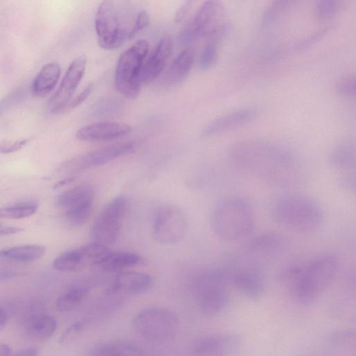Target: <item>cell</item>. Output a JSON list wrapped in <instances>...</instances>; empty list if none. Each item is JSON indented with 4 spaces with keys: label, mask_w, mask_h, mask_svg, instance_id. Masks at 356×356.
<instances>
[{
    "label": "cell",
    "mask_w": 356,
    "mask_h": 356,
    "mask_svg": "<svg viewBox=\"0 0 356 356\" xmlns=\"http://www.w3.org/2000/svg\"><path fill=\"white\" fill-rule=\"evenodd\" d=\"M148 49V42L140 40L122 52L118 58L114 73L115 87L127 98H136L140 92L139 76Z\"/></svg>",
    "instance_id": "7"
},
{
    "label": "cell",
    "mask_w": 356,
    "mask_h": 356,
    "mask_svg": "<svg viewBox=\"0 0 356 356\" xmlns=\"http://www.w3.org/2000/svg\"><path fill=\"white\" fill-rule=\"evenodd\" d=\"M140 255L130 252L110 251L97 266L106 271H117L136 266L142 262Z\"/></svg>",
    "instance_id": "25"
},
{
    "label": "cell",
    "mask_w": 356,
    "mask_h": 356,
    "mask_svg": "<svg viewBox=\"0 0 356 356\" xmlns=\"http://www.w3.org/2000/svg\"><path fill=\"white\" fill-rule=\"evenodd\" d=\"M217 47L214 41L207 43L202 49L200 58V65L202 70L211 68L216 61Z\"/></svg>",
    "instance_id": "35"
},
{
    "label": "cell",
    "mask_w": 356,
    "mask_h": 356,
    "mask_svg": "<svg viewBox=\"0 0 356 356\" xmlns=\"http://www.w3.org/2000/svg\"><path fill=\"white\" fill-rule=\"evenodd\" d=\"M356 334L353 329L336 331L328 337V343L338 349L355 348Z\"/></svg>",
    "instance_id": "33"
},
{
    "label": "cell",
    "mask_w": 356,
    "mask_h": 356,
    "mask_svg": "<svg viewBox=\"0 0 356 356\" xmlns=\"http://www.w3.org/2000/svg\"><path fill=\"white\" fill-rule=\"evenodd\" d=\"M60 75V67L57 63L44 65L32 82V95L39 97L48 95L56 86Z\"/></svg>",
    "instance_id": "21"
},
{
    "label": "cell",
    "mask_w": 356,
    "mask_h": 356,
    "mask_svg": "<svg viewBox=\"0 0 356 356\" xmlns=\"http://www.w3.org/2000/svg\"><path fill=\"white\" fill-rule=\"evenodd\" d=\"M23 231V228L6 225L0 222V236L13 234Z\"/></svg>",
    "instance_id": "43"
},
{
    "label": "cell",
    "mask_w": 356,
    "mask_h": 356,
    "mask_svg": "<svg viewBox=\"0 0 356 356\" xmlns=\"http://www.w3.org/2000/svg\"><path fill=\"white\" fill-rule=\"evenodd\" d=\"M188 222L184 212L177 207L165 205L158 208L152 218V234L156 241L172 245L182 240Z\"/></svg>",
    "instance_id": "11"
},
{
    "label": "cell",
    "mask_w": 356,
    "mask_h": 356,
    "mask_svg": "<svg viewBox=\"0 0 356 356\" xmlns=\"http://www.w3.org/2000/svg\"><path fill=\"white\" fill-rule=\"evenodd\" d=\"M86 325L83 322H75L69 326L63 332L59 338V343L67 344L74 340L85 329Z\"/></svg>",
    "instance_id": "38"
},
{
    "label": "cell",
    "mask_w": 356,
    "mask_h": 356,
    "mask_svg": "<svg viewBox=\"0 0 356 356\" xmlns=\"http://www.w3.org/2000/svg\"><path fill=\"white\" fill-rule=\"evenodd\" d=\"M56 326V321L54 317L40 315L35 316L28 323L27 332L35 339H47L53 335Z\"/></svg>",
    "instance_id": "29"
},
{
    "label": "cell",
    "mask_w": 356,
    "mask_h": 356,
    "mask_svg": "<svg viewBox=\"0 0 356 356\" xmlns=\"http://www.w3.org/2000/svg\"><path fill=\"white\" fill-rule=\"evenodd\" d=\"M211 227L219 238L232 241L250 234L254 227V214L250 203L233 197L220 203L211 218Z\"/></svg>",
    "instance_id": "3"
},
{
    "label": "cell",
    "mask_w": 356,
    "mask_h": 356,
    "mask_svg": "<svg viewBox=\"0 0 356 356\" xmlns=\"http://www.w3.org/2000/svg\"><path fill=\"white\" fill-rule=\"evenodd\" d=\"M86 65V58L83 56H77L70 63L58 89L49 101L52 113H60L71 99L84 74Z\"/></svg>",
    "instance_id": "13"
},
{
    "label": "cell",
    "mask_w": 356,
    "mask_h": 356,
    "mask_svg": "<svg viewBox=\"0 0 356 356\" xmlns=\"http://www.w3.org/2000/svg\"><path fill=\"white\" fill-rule=\"evenodd\" d=\"M271 216L275 222L299 232H312L323 222L321 207L312 199L301 195L280 198L273 206Z\"/></svg>",
    "instance_id": "2"
},
{
    "label": "cell",
    "mask_w": 356,
    "mask_h": 356,
    "mask_svg": "<svg viewBox=\"0 0 356 356\" xmlns=\"http://www.w3.org/2000/svg\"><path fill=\"white\" fill-rule=\"evenodd\" d=\"M338 266V259L333 255L314 259L303 268L299 284L292 296L304 304L314 302L334 280Z\"/></svg>",
    "instance_id": "6"
},
{
    "label": "cell",
    "mask_w": 356,
    "mask_h": 356,
    "mask_svg": "<svg viewBox=\"0 0 356 356\" xmlns=\"http://www.w3.org/2000/svg\"><path fill=\"white\" fill-rule=\"evenodd\" d=\"M34 202H22L0 208V218L21 219L29 217L38 210Z\"/></svg>",
    "instance_id": "32"
},
{
    "label": "cell",
    "mask_w": 356,
    "mask_h": 356,
    "mask_svg": "<svg viewBox=\"0 0 356 356\" xmlns=\"http://www.w3.org/2000/svg\"><path fill=\"white\" fill-rule=\"evenodd\" d=\"M331 164L334 168L346 172H354L356 165V149L353 143L343 142L337 145L330 156Z\"/></svg>",
    "instance_id": "24"
},
{
    "label": "cell",
    "mask_w": 356,
    "mask_h": 356,
    "mask_svg": "<svg viewBox=\"0 0 356 356\" xmlns=\"http://www.w3.org/2000/svg\"><path fill=\"white\" fill-rule=\"evenodd\" d=\"M172 47L173 42L170 37H164L159 41L143 63L139 76L141 86L151 83L159 75L172 53Z\"/></svg>",
    "instance_id": "16"
},
{
    "label": "cell",
    "mask_w": 356,
    "mask_h": 356,
    "mask_svg": "<svg viewBox=\"0 0 356 356\" xmlns=\"http://www.w3.org/2000/svg\"><path fill=\"white\" fill-rule=\"evenodd\" d=\"M152 277L146 273L127 271L118 273L107 289L108 293L135 295L150 289Z\"/></svg>",
    "instance_id": "17"
},
{
    "label": "cell",
    "mask_w": 356,
    "mask_h": 356,
    "mask_svg": "<svg viewBox=\"0 0 356 356\" xmlns=\"http://www.w3.org/2000/svg\"><path fill=\"white\" fill-rule=\"evenodd\" d=\"M95 196L93 188L88 184H81L62 193L57 198V204L67 210L88 204H92Z\"/></svg>",
    "instance_id": "23"
},
{
    "label": "cell",
    "mask_w": 356,
    "mask_h": 356,
    "mask_svg": "<svg viewBox=\"0 0 356 356\" xmlns=\"http://www.w3.org/2000/svg\"><path fill=\"white\" fill-rule=\"evenodd\" d=\"M195 58L192 47L185 48L174 60L168 69L165 83L168 86L177 85L184 81L189 74Z\"/></svg>",
    "instance_id": "22"
},
{
    "label": "cell",
    "mask_w": 356,
    "mask_h": 356,
    "mask_svg": "<svg viewBox=\"0 0 356 356\" xmlns=\"http://www.w3.org/2000/svg\"><path fill=\"white\" fill-rule=\"evenodd\" d=\"M92 206V204H88L67 210L65 213V220L72 226H81L88 220Z\"/></svg>",
    "instance_id": "34"
},
{
    "label": "cell",
    "mask_w": 356,
    "mask_h": 356,
    "mask_svg": "<svg viewBox=\"0 0 356 356\" xmlns=\"http://www.w3.org/2000/svg\"><path fill=\"white\" fill-rule=\"evenodd\" d=\"M242 345L240 336L231 333L209 334L198 337L191 345L197 355H227L237 351Z\"/></svg>",
    "instance_id": "14"
},
{
    "label": "cell",
    "mask_w": 356,
    "mask_h": 356,
    "mask_svg": "<svg viewBox=\"0 0 356 356\" xmlns=\"http://www.w3.org/2000/svg\"><path fill=\"white\" fill-rule=\"evenodd\" d=\"M11 349L8 345L0 343V355H8L10 354Z\"/></svg>",
    "instance_id": "45"
},
{
    "label": "cell",
    "mask_w": 356,
    "mask_h": 356,
    "mask_svg": "<svg viewBox=\"0 0 356 356\" xmlns=\"http://www.w3.org/2000/svg\"><path fill=\"white\" fill-rule=\"evenodd\" d=\"M134 149V144L130 142L104 147L72 159L65 165V170L79 172L98 167L133 152Z\"/></svg>",
    "instance_id": "12"
},
{
    "label": "cell",
    "mask_w": 356,
    "mask_h": 356,
    "mask_svg": "<svg viewBox=\"0 0 356 356\" xmlns=\"http://www.w3.org/2000/svg\"><path fill=\"white\" fill-rule=\"evenodd\" d=\"M230 273L222 268L203 271L194 280L193 292L200 310L206 315L222 312L229 300Z\"/></svg>",
    "instance_id": "4"
},
{
    "label": "cell",
    "mask_w": 356,
    "mask_h": 356,
    "mask_svg": "<svg viewBox=\"0 0 356 356\" xmlns=\"http://www.w3.org/2000/svg\"><path fill=\"white\" fill-rule=\"evenodd\" d=\"M259 114V110L253 107L230 112L211 121L204 129L202 136L211 137L243 127L254 121Z\"/></svg>",
    "instance_id": "15"
},
{
    "label": "cell",
    "mask_w": 356,
    "mask_h": 356,
    "mask_svg": "<svg viewBox=\"0 0 356 356\" xmlns=\"http://www.w3.org/2000/svg\"><path fill=\"white\" fill-rule=\"evenodd\" d=\"M133 327L137 335L147 342L163 344L174 339L179 330V321L172 310L152 307L135 316Z\"/></svg>",
    "instance_id": "5"
},
{
    "label": "cell",
    "mask_w": 356,
    "mask_h": 356,
    "mask_svg": "<svg viewBox=\"0 0 356 356\" xmlns=\"http://www.w3.org/2000/svg\"><path fill=\"white\" fill-rule=\"evenodd\" d=\"M302 271L303 267L297 264L284 266L277 273V281L293 295L299 284Z\"/></svg>",
    "instance_id": "31"
},
{
    "label": "cell",
    "mask_w": 356,
    "mask_h": 356,
    "mask_svg": "<svg viewBox=\"0 0 356 356\" xmlns=\"http://www.w3.org/2000/svg\"><path fill=\"white\" fill-rule=\"evenodd\" d=\"M230 284L247 298L260 299L266 291V283L262 276L253 270H242L230 273Z\"/></svg>",
    "instance_id": "19"
},
{
    "label": "cell",
    "mask_w": 356,
    "mask_h": 356,
    "mask_svg": "<svg viewBox=\"0 0 356 356\" xmlns=\"http://www.w3.org/2000/svg\"><path fill=\"white\" fill-rule=\"evenodd\" d=\"M97 42L106 50L115 49L129 38V30L120 23L113 0H103L95 17Z\"/></svg>",
    "instance_id": "10"
},
{
    "label": "cell",
    "mask_w": 356,
    "mask_h": 356,
    "mask_svg": "<svg viewBox=\"0 0 356 356\" xmlns=\"http://www.w3.org/2000/svg\"><path fill=\"white\" fill-rule=\"evenodd\" d=\"M45 252V247L41 245H22L0 250V257L8 260L29 262L41 258Z\"/></svg>",
    "instance_id": "26"
},
{
    "label": "cell",
    "mask_w": 356,
    "mask_h": 356,
    "mask_svg": "<svg viewBox=\"0 0 356 356\" xmlns=\"http://www.w3.org/2000/svg\"><path fill=\"white\" fill-rule=\"evenodd\" d=\"M7 321V314L1 307H0V331L6 326Z\"/></svg>",
    "instance_id": "44"
},
{
    "label": "cell",
    "mask_w": 356,
    "mask_h": 356,
    "mask_svg": "<svg viewBox=\"0 0 356 356\" xmlns=\"http://www.w3.org/2000/svg\"><path fill=\"white\" fill-rule=\"evenodd\" d=\"M92 90V85H88L79 95L70 99L63 108L60 113L72 109L83 102L90 95Z\"/></svg>",
    "instance_id": "40"
},
{
    "label": "cell",
    "mask_w": 356,
    "mask_h": 356,
    "mask_svg": "<svg viewBox=\"0 0 356 356\" xmlns=\"http://www.w3.org/2000/svg\"><path fill=\"white\" fill-rule=\"evenodd\" d=\"M73 179H74L73 177H67V178H65V179H64L63 180H60L56 184H55L54 188H59L60 186H63V185H65V184L72 181Z\"/></svg>",
    "instance_id": "47"
},
{
    "label": "cell",
    "mask_w": 356,
    "mask_h": 356,
    "mask_svg": "<svg viewBox=\"0 0 356 356\" xmlns=\"http://www.w3.org/2000/svg\"><path fill=\"white\" fill-rule=\"evenodd\" d=\"M87 265L90 264L81 246L63 252L53 261V267L60 271H74Z\"/></svg>",
    "instance_id": "28"
},
{
    "label": "cell",
    "mask_w": 356,
    "mask_h": 356,
    "mask_svg": "<svg viewBox=\"0 0 356 356\" xmlns=\"http://www.w3.org/2000/svg\"><path fill=\"white\" fill-rule=\"evenodd\" d=\"M343 0H318L316 14L323 19L332 17L339 10Z\"/></svg>",
    "instance_id": "36"
},
{
    "label": "cell",
    "mask_w": 356,
    "mask_h": 356,
    "mask_svg": "<svg viewBox=\"0 0 356 356\" xmlns=\"http://www.w3.org/2000/svg\"><path fill=\"white\" fill-rule=\"evenodd\" d=\"M89 289L85 286H74L59 296L56 307L61 312H69L76 307L87 296Z\"/></svg>",
    "instance_id": "30"
},
{
    "label": "cell",
    "mask_w": 356,
    "mask_h": 356,
    "mask_svg": "<svg viewBox=\"0 0 356 356\" xmlns=\"http://www.w3.org/2000/svg\"><path fill=\"white\" fill-rule=\"evenodd\" d=\"M95 356L143 355V350L128 341H115L103 343L95 347L91 352Z\"/></svg>",
    "instance_id": "27"
},
{
    "label": "cell",
    "mask_w": 356,
    "mask_h": 356,
    "mask_svg": "<svg viewBox=\"0 0 356 356\" xmlns=\"http://www.w3.org/2000/svg\"><path fill=\"white\" fill-rule=\"evenodd\" d=\"M131 127L116 122H103L83 127L76 132V137L83 141L99 142L111 140L128 134Z\"/></svg>",
    "instance_id": "18"
},
{
    "label": "cell",
    "mask_w": 356,
    "mask_h": 356,
    "mask_svg": "<svg viewBox=\"0 0 356 356\" xmlns=\"http://www.w3.org/2000/svg\"><path fill=\"white\" fill-rule=\"evenodd\" d=\"M17 355H38L37 351L33 348H28L21 350L20 352L16 353Z\"/></svg>",
    "instance_id": "46"
},
{
    "label": "cell",
    "mask_w": 356,
    "mask_h": 356,
    "mask_svg": "<svg viewBox=\"0 0 356 356\" xmlns=\"http://www.w3.org/2000/svg\"><path fill=\"white\" fill-rule=\"evenodd\" d=\"M229 156L238 168L269 181H281L295 168L293 156L268 141L240 142L231 149Z\"/></svg>",
    "instance_id": "1"
},
{
    "label": "cell",
    "mask_w": 356,
    "mask_h": 356,
    "mask_svg": "<svg viewBox=\"0 0 356 356\" xmlns=\"http://www.w3.org/2000/svg\"><path fill=\"white\" fill-rule=\"evenodd\" d=\"M127 206V198L123 195H119L110 200L103 207L90 231L92 241L107 246L117 240L120 233Z\"/></svg>",
    "instance_id": "9"
},
{
    "label": "cell",
    "mask_w": 356,
    "mask_h": 356,
    "mask_svg": "<svg viewBox=\"0 0 356 356\" xmlns=\"http://www.w3.org/2000/svg\"><path fill=\"white\" fill-rule=\"evenodd\" d=\"M193 1L194 0H185L180 6L175 15V22L176 23H179L184 20L189 13Z\"/></svg>",
    "instance_id": "42"
},
{
    "label": "cell",
    "mask_w": 356,
    "mask_h": 356,
    "mask_svg": "<svg viewBox=\"0 0 356 356\" xmlns=\"http://www.w3.org/2000/svg\"><path fill=\"white\" fill-rule=\"evenodd\" d=\"M28 139H22L15 141H7L0 144V153L8 154L15 152L22 148L27 143Z\"/></svg>",
    "instance_id": "41"
},
{
    "label": "cell",
    "mask_w": 356,
    "mask_h": 356,
    "mask_svg": "<svg viewBox=\"0 0 356 356\" xmlns=\"http://www.w3.org/2000/svg\"><path fill=\"white\" fill-rule=\"evenodd\" d=\"M287 240L280 233L270 232L261 234L250 241L248 250L259 254H278L287 248Z\"/></svg>",
    "instance_id": "20"
},
{
    "label": "cell",
    "mask_w": 356,
    "mask_h": 356,
    "mask_svg": "<svg viewBox=\"0 0 356 356\" xmlns=\"http://www.w3.org/2000/svg\"><path fill=\"white\" fill-rule=\"evenodd\" d=\"M222 17L221 0H205L180 33V43L186 44L202 37L216 38L220 35L225 29V26L221 24Z\"/></svg>",
    "instance_id": "8"
},
{
    "label": "cell",
    "mask_w": 356,
    "mask_h": 356,
    "mask_svg": "<svg viewBox=\"0 0 356 356\" xmlns=\"http://www.w3.org/2000/svg\"><path fill=\"white\" fill-rule=\"evenodd\" d=\"M149 23V15L145 10L140 11L137 15L136 19L129 29V38L134 37L138 32L146 28Z\"/></svg>",
    "instance_id": "39"
},
{
    "label": "cell",
    "mask_w": 356,
    "mask_h": 356,
    "mask_svg": "<svg viewBox=\"0 0 356 356\" xmlns=\"http://www.w3.org/2000/svg\"><path fill=\"white\" fill-rule=\"evenodd\" d=\"M335 90L341 96L354 97L356 94L355 76L348 75L341 78L336 83Z\"/></svg>",
    "instance_id": "37"
}]
</instances>
